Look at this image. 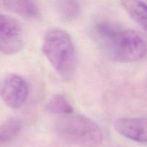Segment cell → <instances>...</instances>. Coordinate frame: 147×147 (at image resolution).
<instances>
[{"label": "cell", "mask_w": 147, "mask_h": 147, "mask_svg": "<svg viewBox=\"0 0 147 147\" xmlns=\"http://www.w3.org/2000/svg\"><path fill=\"white\" fill-rule=\"evenodd\" d=\"M89 31L93 41L111 61L134 63L147 55V40L144 36L111 20L96 19L91 22Z\"/></svg>", "instance_id": "cell-1"}, {"label": "cell", "mask_w": 147, "mask_h": 147, "mask_svg": "<svg viewBox=\"0 0 147 147\" xmlns=\"http://www.w3.org/2000/svg\"><path fill=\"white\" fill-rule=\"evenodd\" d=\"M42 50L62 79L67 81L73 78L77 65V53L67 32L59 28L47 30L43 38Z\"/></svg>", "instance_id": "cell-2"}, {"label": "cell", "mask_w": 147, "mask_h": 147, "mask_svg": "<svg viewBox=\"0 0 147 147\" xmlns=\"http://www.w3.org/2000/svg\"><path fill=\"white\" fill-rule=\"evenodd\" d=\"M55 131L63 141L78 146L98 147L103 142L100 127L83 115L62 116L56 123Z\"/></svg>", "instance_id": "cell-3"}, {"label": "cell", "mask_w": 147, "mask_h": 147, "mask_svg": "<svg viewBox=\"0 0 147 147\" xmlns=\"http://www.w3.org/2000/svg\"><path fill=\"white\" fill-rule=\"evenodd\" d=\"M27 81L17 74H9L0 81V98L8 107L18 109L24 106L28 98Z\"/></svg>", "instance_id": "cell-4"}, {"label": "cell", "mask_w": 147, "mask_h": 147, "mask_svg": "<svg viewBox=\"0 0 147 147\" xmlns=\"http://www.w3.org/2000/svg\"><path fill=\"white\" fill-rule=\"evenodd\" d=\"M23 33L18 22L0 14V52L6 55L18 53L23 47Z\"/></svg>", "instance_id": "cell-5"}, {"label": "cell", "mask_w": 147, "mask_h": 147, "mask_svg": "<svg viewBox=\"0 0 147 147\" xmlns=\"http://www.w3.org/2000/svg\"><path fill=\"white\" fill-rule=\"evenodd\" d=\"M121 135L139 143H147V118H121L114 123Z\"/></svg>", "instance_id": "cell-6"}, {"label": "cell", "mask_w": 147, "mask_h": 147, "mask_svg": "<svg viewBox=\"0 0 147 147\" xmlns=\"http://www.w3.org/2000/svg\"><path fill=\"white\" fill-rule=\"evenodd\" d=\"M4 7L9 11L28 20H35L40 17V11L38 6L32 1H5Z\"/></svg>", "instance_id": "cell-7"}, {"label": "cell", "mask_w": 147, "mask_h": 147, "mask_svg": "<svg viewBox=\"0 0 147 147\" xmlns=\"http://www.w3.org/2000/svg\"><path fill=\"white\" fill-rule=\"evenodd\" d=\"M121 4L131 18L147 31V4L141 1H122Z\"/></svg>", "instance_id": "cell-8"}, {"label": "cell", "mask_w": 147, "mask_h": 147, "mask_svg": "<svg viewBox=\"0 0 147 147\" xmlns=\"http://www.w3.org/2000/svg\"><path fill=\"white\" fill-rule=\"evenodd\" d=\"M56 8L60 18L66 22L76 21L81 13L80 5L76 1H57Z\"/></svg>", "instance_id": "cell-9"}, {"label": "cell", "mask_w": 147, "mask_h": 147, "mask_svg": "<svg viewBox=\"0 0 147 147\" xmlns=\"http://www.w3.org/2000/svg\"><path fill=\"white\" fill-rule=\"evenodd\" d=\"M47 111L54 114L65 116L73 113V108L67 98L63 94H56L45 105Z\"/></svg>", "instance_id": "cell-10"}, {"label": "cell", "mask_w": 147, "mask_h": 147, "mask_svg": "<svg viewBox=\"0 0 147 147\" xmlns=\"http://www.w3.org/2000/svg\"><path fill=\"white\" fill-rule=\"evenodd\" d=\"M21 128V123L17 119H10L0 124V147H4L15 139Z\"/></svg>", "instance_id": "cell-11"}]
</instances>
